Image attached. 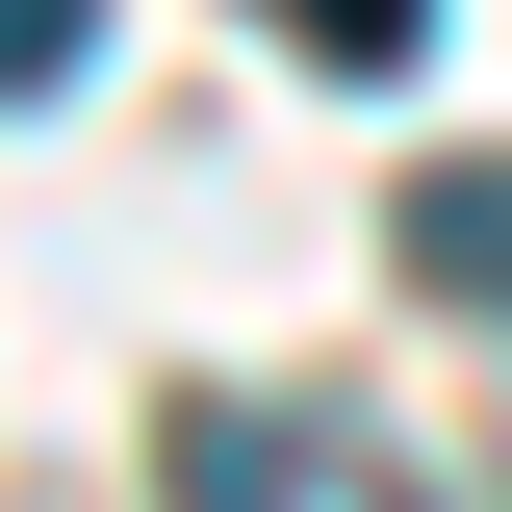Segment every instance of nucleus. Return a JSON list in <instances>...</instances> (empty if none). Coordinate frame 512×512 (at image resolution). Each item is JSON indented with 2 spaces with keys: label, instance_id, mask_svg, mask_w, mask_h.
<instances>
[{
  "label": "nucleus",
  "instance_id": "nucleus-1",
  "mask_svg": "<svg viewBox=\"0 0 512 512\" xmlns=\"http://www.w3.org/2000/svg\"><path fill=\"white\" fill-rule=\"evenodd\" d=\"M154 487H180V512H436L359 410H282V384H205L180 436H154Z\"/></svg>",
  "mask_w": 512,
  "mask_h": 512
},
{
  "label": "nucleus",
  "instance_id": "nucleus-2",
  "mask_svg": "<svg viewBox=\"0 0 512 512\" xmlns=\"http://www.w3.org/2000/svg\"><path fill=\"white\" fill-rule=\"evenodd\" d=\"M410 282L436 308H512V154H436L410 180Z\"/></svg>",
  "mask_w": 512,
  "mask_h": 512
},
{
  "label": "nucleus",
  "instance_id": "nucleus-3",
  "mask_svg": "<svg viewBox=\"0 0 512 512\" xmlns=\"http://www.w3.org/2000/svg\"><path fill=\"white\" fill-rule=\"evenodd\" d=\"M256 26H282L308 77H410V52H436V0H256Z\"/></svg>",
  "mask_w": 512,
  "mask_h": 512
},
{
  "label": "nucleus",
  "instance_id": "nucleus-4",
  "mask_svg": "<svg viewBox=\"0 0 512 512\" xmlns=\"http://www.w3.org/2000/svg\"><path fill=\"white\" fill-rule=\"evenodd\" d=\"M77 52H103V0H0V103H52Z\"/></svg>",
  "mask_w": 512,
  "mask_h": 512
}]
</instances>
